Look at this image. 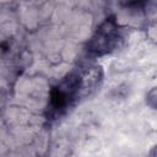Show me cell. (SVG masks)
Masks as SVG:
<instances>
[{"mask_svg": "<svg viewBox=\"0 0 157 157\" xmlns=\"http://www.w3.org/2000/svg\"><path fill=\"white\" fill-rule=\"evenodd\" d=\"M81 77L78 75H69L63 80L56 87L52 90L50 93V108L54 113H60L70 105V103L76 98L80 90Z\"/></svg>", "mask_w": 157, "mask_h": 157, "instance_id": "1", "label": "cell"}, {"mask_svg": "<svg viewBox=\"0 0 157 157\" xmlns=\"http://www.w3.org/2000/svg\"><path fill=\"white\" fill-rule=\"evenodd\" d=\"M119 38V28L114 18H107L96 31L94 36L90 42V52L102 55L115 47Z\"/></svg>", "mask_w": 157, "mask_h": 157, "instance_id": "2", "label": "cell"}]
</instances>
